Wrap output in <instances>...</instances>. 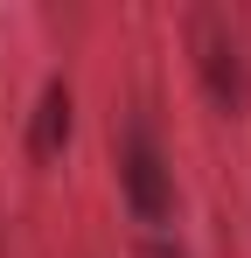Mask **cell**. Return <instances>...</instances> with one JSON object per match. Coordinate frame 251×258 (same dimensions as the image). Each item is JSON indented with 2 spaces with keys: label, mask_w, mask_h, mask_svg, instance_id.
Instances as JSON below:
<instances>
[{
  "label": "cell",
  "mask_w": 251,
  "mask_h": 258,
  "mask_svg": "<svg viewBox=\"0 0 251 258\" xmlns=\"http://www.w3.org/2000/svg\"><path fill=\"white\" fill-rule=\"evenodd\" d=\"M119 188H126V210L140 223H167L174 216V168H167V154H161L147 119H126V133H119Z\"/></svg>",
  "instance_id": "7a4b0ae2"
},
{
  "label": "cell",
  "mask_w": 251,
  "mask_h": 258,
  "mask_svg": "<svg viewBox=\"0 0 251 258\" xmlns=\"http://www.w3.org/2000/svg\"><path fill=\"white\" fill-rule=\"evenodd\" d=\"M147 258H189V251H181V244H167V237H161V244H154Z\"/></svg>",
  "instance_id": "277c9868"
},
{
  "label": "cell",
  "mask_w": 251,
  "mask_h": 258,
  "mask_svg": "<svg viewBox=\"0 0 251 258\" xmlns=\"http://www.w3.org/2000/svg\"><path fill=\"white\" fill-rule=\"evenodd\" d=\"M70 77H49L35 98V112H28V161H56L63 147H70Z\"/></svg>",
  "instance_id": "3957f363"
},
{
  "label": "cell",
  "mask_w": 251,
  "mask_h": 258,
  "mask_svg": "<svg viewBox=\"0 0 251 258\" xmlns=\"http://www.w3.org/2000/svg\"><path fill=\"white\" fill-rule=\"evenodd\" d=\"M189 63H196V84H203L209 105L223 119H244V105H251V56H244V35L216 7H196L189 14Z\"/></svg>",
  "instance_id": "6da1fadb"
}]
</instances>
